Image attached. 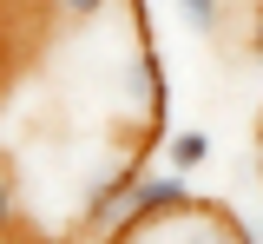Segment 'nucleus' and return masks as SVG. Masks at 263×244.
I'll use <instances>...</instances> for the list:
<instances>
[{"mask_svg": "<svg viewBox=\"0 0 263 244\" xmlns=\"http://www.w3.org/2000/svg\"><path fill=\"white\" fill-rule=\"evenodd\" d=\"M46 7H53L60 20H92V13H105V7H112V0H46Z\"/></svg>", "mask_w": 263, "mask_h": 244, "instance_id": "39448f33", "label": "nucleus"}, {"mask_svg": "<svg viewBox=\"0 0 263 244\" xmlns=\"http://www.w3.org/2000/svg\"><path fill=\"white\" fill-rule=\"evenodd\" d=\"M257 13H263V0H257Z\"/></svg>", "mask_w": 263, "mask_h": 244, "instance_id": "0eeeda50", "label": "nucleus"}, {"mask_svg": "<svg viewBox=\"0 0 263 244\" xmlns=\"http://www.w3.org/2000/svg\"><path fill=\"white\" fill-rule=\"evenodd\" d=\"M105 244H257V238H250V224H243L237 211L197 198L191 211H171V218H152V224H132V231H119V238H105Z\"/></svg>", "mask_w": 263, "mask_h": 244, "instance_id": "f257e3e1", "label": "nucleus"}, {"mask_svg": "<svg viewBox=\"0 0 263 244\" xmlns=\"http://www.w3.org/2000/svg\"><path fill=\"white\" fill-rule=\"evenodd\" d=\"M178 13L191 20L197 33H217V20H224V0H178Z\"/></svg>", "mask_w": 263, "mask_h": 244, "instance_id": "20e7f679", "label": "nucleus"}, {"mask_svg": "<svg viewBox=\"0 0 263 244\" xmlns=\"http://www.w3.org/2000/svg\"><path fill=\"white\" fill-rule=\"evenodd\" d=\"M257 178H263V119H257Z\"/></svg>", "mask_w": 263, "mask_h": 244, "instance_id": "423d86ee", "label": "nucleus"}, {"mask_svg": "<svg viewBox=\"0 0 263 244\" xmlns=\"http://www.w3.org/2000/svg\"><path fill=\"white\" fill-rule=\"evenodd\" d=\"M125 106L145 119V126H164V106H171V86H164V60H158V46L152 40H138V53L125 60Z\"/></svg>", "mask_w": 263, "mask_h": 244, "instance_id": "f03ea898", "label": "nucleus"}, {"mask_svg": "<svg viewBox=\"0 0 263 244\" xmlns=\"http://www.w3.org/2000/svg\"><path fill=\"white\" fill-rule=\"evenodd\" d=\"M204 159H211V132H197V126H184V132H164V172L191 178Z\"/></svg>", "mask_w": 263, "mask_h": 244, "instance_id": "7ed1b4c3", "label": "nucleus"}]
</instances>
